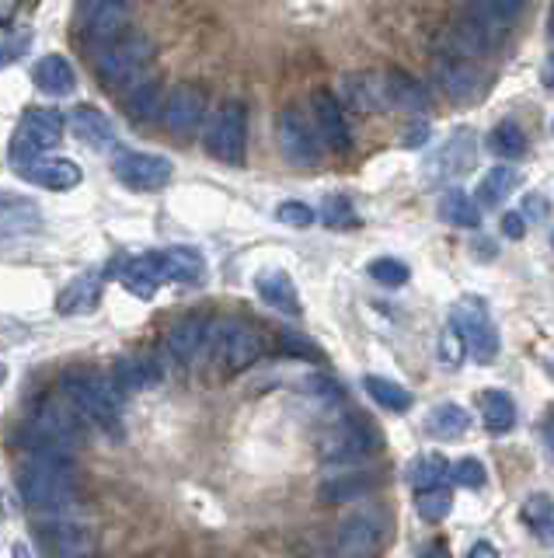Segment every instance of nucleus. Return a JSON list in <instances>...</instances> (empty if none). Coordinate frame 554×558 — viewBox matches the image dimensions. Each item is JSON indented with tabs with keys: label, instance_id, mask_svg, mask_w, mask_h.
<instances>
[{
	"label": "nucleus",
	"instance_id": "6e6d98bb",
	"mask_svg": "<svg viewBox=\"0 0 554 558\" xmlns=\"http://www.w3.org/2000/svg\"><path fill=\"white\" fill-rule=\"evenodd\" d=\"M11 8H14V0H0V17H8Z\"/></svg>",
	"mask_w": 554,
	"mask_h": 558
},
{
	"label": "nucleus",
	"instance_id": "8fccbe9b",
	"mask_svg": "<svg viewBox=\"0 0 554 558\" xmlns=\"http://www.w3.org/2000/svg\"><path fill=\"white\" fill-rule=\"evenodd\" d=\"M551 214V203L544 199V196H527V203H524V217H530V220H544Z\"/></svg>",
	"mask_w": 554,
	"mask_h": 558
},
{
	"label": "nucleus",
	"instance_id": "ddd939ff",
	"mask_svg": "<svg viewBox=\"0 0 554 558\" xmlns=\"http://www.w3.org/2000/svg\"><path fill=\"white\" fill-rule=\"evenodd\" d=\"M206 116V92L193 81H182L168 92L164 109H161V122L171 136H188L199 130V122Z\"/></svg>",
	"mask_w": 554,
	"mask_h": 558
},
{
	"label": "nucleus",
	"instance_id": "4c0bfd02",
	"mask_svg": "<svg viewBox=\"0 0 554 558\" xmlns=\"http://www.w3.org/2000/svg\"><path fill=\"white\" fill-rule=\"evenodd\" d=\"M519 517H524V523L537 534V541L554 545V502L547 496H530L524 510H519Z\"/></svg>",
	"mask_w": 554,
	"mask_h": 558
},
{
	"label": "nucleus",
	"instance_id": "2f4dec72",
	"mask_svg": "<svg viewBox=\"0 0 554 558\" xmlns=\"http://www.w3.org/2000/svg\"><path fill=\"white\" fill-rule=\"evenodd\" d=\"M408 485L415 488V493H422V488H436L450 478V461L443 458V453H419L411 464H408Z\"/></svg>",
	"mask_w": 554,
	"mask_h": 558
},
{
	"label": "nucleus",
	"instance_id": "09e8293b",
	"mask_svg": "<svg viewBox=\"0 0 554 558\" xmlns=\"http://www.w3.org/2000/svg\"><path fill=\"white\" fill-rule=\"evenodd\" d=\"M502 231H506V238H524L527 234V217L513 209V214L502 217Z\"/></svg>",
	"mask_w": 554,
	"mask_h": 558
},
{
	"label": "nucleus",
	"instance_id": "dca6fc26",
	"mask_svg": "<svg viewBox=\"0 0 554 558\" xmlns=\"http://www.w3.org/2000/svg\"><path fill=\"white\" fill-rule=\"evenodd\" d=\"M275 133H280V150L290 165H300V168H310L318 165V133L310 130V122L304 112L297 109H283L280 119H275Z\"/></svg>",
	"mask_w": 554,
	"mask_h": 558
},
{
	"label": "nucleus",
	"instance_id": "e433bc0d",
	"mask_svg": "<svg viewBox=\"0 0 554 558\" xmlns=\"http://www.w3.org/2000/svg\"><path fill=\"white\" fill-rule=\"evenodd\" d=\"M362 388H367V395L387 412H408L411 409V395L402 388V384H394L387 377H377V374L362 377Z\"/></svg>",
	"mask_w": 554,
	"mask_h": 558
},
{
	"label": "nucleus",
	"instance_id": "a878e982",
	"mask_svg": "<svg viewBox=\"0 0 554 558\" xmlns=\"http://www.w3.org/2000/svg\"><path fill=\"white\" fill-rule=\"evenodd\" d=\"M36 87L42 95L49 98H63V95H71L74 87H77V74H74V63L66 60V57H42L36 63Z\"/></svg>",
	"mask_w": 554,
	"mask_h": 558
},
{
	"label": "nucleus",
	"instance_id": "423d86ee",
	"mask_svg": "<svg viewBox=\"0 0 554 558\" xmlns=\"http://www.w3.org/2000/svg\"><path fill=\"white\" fill-rule=\"evenodd\" d=\"M84 418L63 395L39 401L36 415L28 423V447H63L71 450L81 440Z\"/></svg>",
	"mask_w": 554,
	"mask_h": 558
},
{
	"label": "nucleus",
	"instance_id": "79ce46f5",
	"mask_svg": "<svg viewBox=\"0 0 554 558\" xmlns=\"http://www.w3.org/2000/svg\"><path fill=\"white\" fill-rule=\"evenodd\" d=\"M367 272L377 279L380 287H405L408 276H411V269L405 266L402 258H373L367 266Z\"/></svg>",
	"mask_w": 554,
	"mask_h": 558
},
{
	"label": "nucleus",
	"instance_id": "13d9d810",
	"mask_svg": "<svg viewBox=\"0 0 554 558\" xmlns=\"http://www.w3.org/2000/svg\"><path fill=\"white\" fill-rule=\"evenodd\" d=\"M0 380H4V371H0Z\"/></svg>",
	"mask_w": 554,
	"mask_h": 558
},
{
	"label": "nucleus",
	"instance_id": "b1692460",
	"mask_svg": "<svg viewBox=\"0 0 554 558\" xmlns=\"http://www.w3.org/2000/svg\"><path fill=\"white\" fill-rule=\"evenodd\" d=\"M39 223H42V214L36 203L25 196H8V192H0V238L39 231Z\"/></svg>",
	"mask_w": 554,
	"mask_h": 558
},
{
	"label": "nucleus",
	"instance_id": "39448f33",
	"mask_svg": "<svg viewBox=\"0 0 554 558\" xmlns=\"http://www.w3.org/2000/svg\"><path fill=\"white\" fill-rule=\"evenodd\" d=\"M153 60V43L140 32H123L98 52V74L109 87H126L136 84L147 63Z\"/></svg>",
	"mask_w": 554,
	"mask_h": 558
},
{
	"label": "nucleus",
	"instance_id": "bb28decb",
	"mask_svg": "<svg viewBox=\"0 0 554 558\" xmlns=\"http://www.w3.org/2000/svg\"><path fill=\"white\" fill-rule=\"evenodd\" d=\"M123 283L130 293H136L140 301H150L158 287L164 283L161 279V262H158V252H147V255H136L123 266Z\"/></svg>",
	"mask_w": 554,
	"mask_h": 558
},
{
	"label": "nucleus",
	"instance_id": "a18cd8bd",
	"mask_svg": "<svg viewBox=\"0 0 554 558\" xmlns=\"http://www.w3.org/2000/svg\"><path fill=\"white\" fill-rule=\"evenodd\" d=\"M275 220L286 223V227H297V231H304V227H310V223L318 220V214L307 203L290 199V203H280V209H275Z\"/></svg>",
	"mask_w": 554,
	"mask_h": 558
},
{
	"label": "nucleus",
	"instance_id": "c756f323",
	"mask_svg": "<svg viewBox=\"0 0 554 558\" xmlns=\"http://www.w3.org/2000/svg\"><path fill=\"white\" fill-rule=\"evenodd\" d=\"M516 185H519V171L509 168V165H495L492 171L481 174V182H478V203L495 209V206H502V203L513 196Z\"/></svg>",
	"mask_w": 554,
	"mask_h": 558
},
{
	"label": "nucleus",
	"instance_id": "f8f14e48",
	"mask_svg": "<svg viewBox=\"0 0 554 558\" xmlns=\"http://www.w3.org/2000/svg\"><path fill=\"white\" fill-rule=\"evenodd\" d=\"M384 537H387V527L384 520L377 513H353L338 523V534H335V551L342 558H370L384 548Z\"/></svg>",
	"mask_w": 554,
	"mask_h": 558
},
{
	"label": "nucleus",
	"instance_id": "c85d7f7f",
	"mask_svg": "<svg viewBox=\"0 0 554 558\" xmlns=\"http://www.w3.org/2000/svg\"><path fill=\"white\" fill-rule=\"evenodd\" d=\"M519 4H524V0H471L464 14L471 17V22L484 25L489 32L502 35L513 25V17L519 14Z\"/></svg>",
	"mask_w": 554,
	"mask_h": 558
},
{
	"label": "nucleus",
	"instance_id": "f257e3e1",
	"mask_svg": "<svg viewBox=\"0 0 554 558\" xmlns=\"http://www.w3.org/2000/svg\"><path fill=\"white\" fill-rule=\"evenodd\" d=\"M19 493L36 510H63L77 496V464L63 447H25Z\"/></svg>",
	"mask_w": 554,
	"mask_h": 558
},
{
	"label": "nucleus",
	"instance_id": "0eeeda50",
	"mask_svg": "<svg viewBox=\"0 0 554 558\" xmlns=\"http://www.w3.org/2000/svg\"><path fill=\"white\" fill-rule=\"evenodd\" d=\"M206 150L220 165H245L248 154V109L241 101H223L206 126Z\"/></svg>",
	"mask_w": 554,
	"mask_h": 558
},
{
	"label": "nucleus",
	"instance_id": "de8ad7c7",
	"mask_svg": "<svg viewBox=\"0 0 554 558\" xmlns=\"http://www.w3.org/2000/svg\"><path fill=\"white\" fill-rule=\"evenodd\" d=\"M283 349L286 353H300V356H307V360H318L321 353H318V345H310L304 336H293V331H286L283 336Z\"/></svg>",
	"mask_w": 554,
	"mask_h": 558
},
{
	"label": "nucleus",
	"instance_id": "c9c22d12",
	"mask_svg": "<svg viewBox=\"0 0 554 558\" xmlns=\"http://www.w3.org/2000/svg\"><path fill=\"white\" fill-rule=\"evenodd\" d=\"M370 488H373V475H367V471H356V475L328 478L321 485V499L324 502H353V499L370 496Z\"/></svg>",
	"mask_w": 554,
	"mask_h": 558
},
{
	"label": "nucleus",
	"instance_id": "f3484780",
	"mask_svg": "<svg viewBox=\"0 0 554 558\" xmlns=\"http://www.w3.org/2000/svg\"><path fill=\"white\" fill-rule=\"evenodd\" d=\"M19 174L25 182L39 185V189H53V192H66L81 185V168L71 157H28V161L19 165Z\"/></svg>",
	"mask_w": 554,
	"mask_h": 558
},
{
	"label": "nucleus",
	"instance_id": "1a4fd4ad",
	"mask_svg": "<svg viewBox=\"0 0 554 558\" xmlns=\"http://www.w3.org/2000/svg\"><path fill=\"white\" fill-rule=\"evenodd\" d=\"M112 171H115V179L133 192H158L171 182L168 157L147 154V150H119Z\"/></svg>",
	"mask_w": 554,
	"mask_h": 558
},
{
	"label": "nucleus",
	"instance_id": "c03bdc74",
	"mask_svg": "<svg viewBox=\"0 0 554 558\" xmlns=\"http://www.w3.org/2000/svg\"><path fill=\"white\" fill-rule=\"evenodd\" d=\"M32 46V32H8L0 35V70L19 63Z\"/></svg>",
	"mask_w": 554,
	"mask_h": 558
},
{
	"label": "nucleus",
	"instance_id": "f704fd0d",
	"mask_svg": "<svg viewBox=\"0 0 554 558\" xmlns=\"http://www.w3.org/2000/svg\"><path fill=\"white\" fill-rule=\"evenodd\" d=\"M471 429V415H467L454 401H443L429 412V433L436 440H460V436Z\"/></svg>",
	"mask_w": 554,
	"mask_h": 558
},
{
	"label": "nucleus",
	"instance_id": "ea45409f",
	"mask_svg": "<svg viewBox=\"0 0 554 558\" xmlns=\"http://www.w3.org/2000/svg\"><path fill=\"white\" fill-rule=\"evenodd\" d=\"M321 223L332 227V231H349V227H359V214L349 196H342V192H332V196H324L321 203Z\"/></svg>",
	"mask_w": 554,
	"mask_h": 558
},
{
	"label": "nucleus",
	"instance_id": "aec40b11",
	"mask_svg": "<svg viewBox=\"0 0 554 558\" xmlns=\"http://www.w3.org/2000/svg\"><path fill=\"white\" fill-rule=\"evenodd\" d=\"M210 325H213V322H206L202 314H188V318H182V322L164 336L168 356H171V360H178V363H188V360L202 356V345H206V336H210Z\"/></svg>",
	"mask_w": 554,
	"mask_h": 558
},
{
	"label": "nucleus",
	"instance_id": "864d4df0",
	"mask_svg": "<svg viewBox=\"0 0 554 558\" xmlns=\"http://www.w3.org/2000/svg\"><path fill=\"white\" fill-rule=\"evenodd\" d=\"M544 444H547V450H551V458H554V412L544 418Z\"/></svg>",
	"mask_w": 554,
	"mask_h": 558
},
{
	"label": "nucleus",
	"instance_id": "9d476101",
	"mask_svg": "<svg viewBox=\"0 0 554 558\" xmlns=\"http://www.w3.org/2000/svg\"><path fill=\"white\" fill-rule=\"evenodd\" d=\"M377 450V433L362 418H342L321 436V458L335 464L362 461Z\"/></svg>",
	"mask_w": 554,
	"mask_h": 558
},
{
	"label": "nucleus",
	"instance_id": "cd10ccee",
	"mask_svg": "<svg viewBox=\"0 0 554 558\" xmlns=\"http://www.w3.org/2000/svg\"><path fill=\"white\" fill-rule=\"evenodd\" d=\"M101 301V276L98 272H81L77 279H71V287L60 293V314H88L95 311Z\"/></svg>",
	"mask_w": 554,
	"mask_h": 558
},
{
	"label": "nucleus",
	"instance_id": "a211bd4d",
	"mask_svg": "<svg viewBox=\"0 0 554 558\" xmlns=\"http://www.w3.org/2000/svg\"><path fill=\"white\" fill-rule=\"evenodd\" d=\"M436 81L454 101H475L481 95V87H484V77H481V70L475 66V60L454 57V52H446V57L436 63Z\"/></svg>",
	"mask_w": 554,
	"mask_h": 558
},
{
	"label": "nucleus",
	"instance_id": "9b49d317",
	"mask_svg": "<svg viewBox=\"0 0 554 558\" xmlns=\"http://www.w3.org/2000/svg\"><path fill=\"white\" fill-rule=\"evenodd\" d=\"M63 140V116L53 109H32L22 116L19 140H14V161H28V157L53 150Z\"/></svg>",
	"mask_w": 554,
	"mask_h": 558
},
{
	"label": "nucleus",
	"instance_id": "603ef678",
	"mask_svg": "<svg viewBox=\"0 0 554 558\" xmlns=\"http://www.w3.org/2000/svg\"><path fill=\"white\" fill-rule=\"evenodd\" d=\"M467 558H498V548L492 545V541H478V545L471 548V555Z\"/></svg>",
	"mask_w": 554,
	"mask_h": 558
},
{
	"label": "nucleus",
	"instance_id": "2eb2a0df",
	"mask_svg": "<svg viewBox=\"0 0 554 558\" xmlns=\"http://www.w3.org/2000/svg\"><path fill=\"white\" fill-rule=\"evenodd\" d=\"M133 14V0H84V14H81V25L88 43L106 49L112 39H119Z\"/></svg>",
	"mask_w": 554,
	"mask_h": 558
},
{
	"label": "nucleus",
	"instance_id": "393cba45",
	"mask_svg": "<svg viewBox=\"0 0 554 558\" xmlns=\"http://www.w3.org/2000/svg\"><path fill=\"white\" fill-rule=\"evenodd\" d=\"M71 130L84 140V144H91L98 150H106V147L115 144L112 119L101 109H91V105H77V109L71 112Z\"/></svg>",
	"mask_w": 554,
	"mask_h": 558
},
{
	"label": "nucleus",
	"instance_id": "5fc2aeb1",
	"mask_svg": "<svg viewBox=\"0 0 554 558\" xmlns=\"http://www.w3.org/2000/svg\"><path fill=\"white\" fill-rule=\"evenodd\" d=\"M544 84H547V87H554V52H551L547 63H544Z\"/></svg>",
	"mask_w": 554,
	"mask_h": 558
},
{
	"label": "nucleus",
	"instance_id": "7ed1b4c3",
	"mask_svg": "<svg viewBox=\"0 0 554 558\" xmlns=\"http://www.w3.org/2000/svg\"><path fill=\"white\" fill-rule=\"evenodd\" d=\"M60 395L81 412L84 423L115 433L119 401H123V395L115 391V384L109 377L91 374V371H71V374H63V380H60Z\"/></svg>",
	"mask_w": 554,
	"mask_h": 558
},
{
	"label": "nucleus",
	"instance_id": "20e7f679",
	"mask_svg": "<svg viewBox=\"0 0 554 558\" xmlns=\"http://www.w3.org/2000/svg\"><path fill=\"white\" fill-rule=\"evenodd\" d=\"M202 353L213 366H220L223 374H241L266 353V339H262V331L245 322H213Z\"/></svg>",
	"mask_w": 554,
	"mask_h": 558
},
{
	"label": "nucleus",
	"instance_id": "58836bf2",
	"mask_svg": "<svg viewBox=\"0 0 554 558\" xmlns=\"http://www.w3.org/2000/svg\"><path fill=\"white\" fill-rule=\"evenodd\" d=\"M489 147L498 157H506V161H516V157L527 154V133H524V126H519V122L502 119L498 126L492 130V136H489Z\"/></svg>",
	"mask_w": 554,
	"mask_h": 558
},
{
	"label": "nucleus",
	"instance_id": "7c9ffc66",
	"mask_svg": "<svg viewBox=\"0 0 554 558\" xmlns=\"http://www.w3.org/2000/svg\"><path fill=\"white\" fill-rule=\"evenodd\" d=\"M161 109H164V98H161V87L158 84H133V92L126 95V116L136 122V126H147V122L161 119Z\"/></svg>",
	"mask_w": 554,
	"mask_h": 558
},
{
	"label": "nucleus",
	"instance_id": "412c9836",
	"mask_svg": "<svg viewBox=\"0 0 554 558\" xmlns=\"http://www.w3.org/2000/svg\"><path fill=\"white\" fill-rule=\"evenodd\" d=\"M255 290L258 296L280 314H290V318H297L300 314V293H297V283L290 279V272L283 269H262L255 276Z\"/></svg>",
	"mask_w": 554,
	"mask_h": 558
},
{
	"label": "nucleus",
	"instance_id": "4468645a",
	"mask_svg": "<svg viewBox=\"0 0 554 558\" xmlns=\"http://www.w3.org/2000/svg\"><path fill=\"white\" fill-rule=\"evenodd\" d=\"M478 161V144H475V133L471 130H457L446 144L429 157L422 174L429 182H454L460 179L464 171H471Z\"/></svg>",
	"mask_w": 554,
	"mask_h": 558
},
{
	"label": "nucleus",
	"instance_id": "4d7b16f0",
	"mask_svg": "<svg viewBox=\"0 0 554 558\" xmlns=\"http://www.w3.org/2000/svg\"><path fill=\"white\" fill-rule=\"evenodd\" d=\"M547 35L554 39V4H551V17H547Z\"/></svg>",
	"mask_w": 554,
	"mask_h": 558
},
{
	"label": "nucleus",
	"instance_id": "f03ea898",
	"mask_svg": "<svg viewBox=\"0 0 554 558\" xmlns=\"http://www.w3.org/2000/svg\"><path fill=\"white\" fill-rule=\"evenodd\" d=\"M345 101L359 112H426L429 109V92L405 74H349L342 81Z\"/></svg>",
	"mask_w": 554,
	"mask_h": 558
},
{
	"label": "nucleus",
	"instance_id": "6ab92c4d",
	"mask_svg": "<svg viewBox=\"0 0 554 558\" xmlns=\"http://www.w3.org/2000/svg\"><path fill=\"white\" fill-rule=\"evenodd\" d=\"M315 119H318V133L335 154H349L353 150V133H349V119H345L342 101L332 92H315Z\"/></svg>",
	"mask_w": 554,
	"mask_h": 558
},
{
	"label": "nucleus",
	"instance_id": "4be33fe9",
	"mask_svg": "<svg viewBox=\"0 0 554 558\" xmlns=\"http://www.w3.org/2000/svg\"><path fill=\"white\" fill-rule=\"evenodd\" d=\"M158 262L164 283H199L206 276V258L193 244H171V248L158 252Z\"/></svg>",
	"mask_w": 554,
	"mask_h": 558
},
{
	"label": "nucleus",
	"instance_id": "a19ab883",
	"mask_svg": "<svg viewBox=\"0 0 554 558\" xmlns=\"http://www.w3.org/2000/svg\"><path fill=\"white\" fill-rule=\"evenodd\" d=\"M415 510L426 523H443L454 510V496H450L446 485H436V488H422V493H415Z\"/></svg>",
	"mask_w": 554,
	"mask_h": 558
},
{
	"label": "nucleus",
	"instance_id": "49530a36",
	"mask_svg": "<svg viewBox=\"0 0 554 558\" xmlns=\"http://www.w3.org/2000/svg\"><path fill=\"white\" fill-rule=\"evenodd\" d=\"M464 339L457 336V328L454 325H446V331H443V339H440V356H443V363L446 366H457L460 360H464Z\"/></svg>",
	"mask_w": 554,
	"mask_h": 558
},
{
	"label": "nucleus",
	"instance_id": "6e6552de",
	"mask_svg": "<svg viewBox=\"0 0 554 558\" xmlns=\"http://www.w3.org/2000/svg\"><path fill=\"white\" fill-rule=\"evenodd\" d=\"M450 325L457 328L467 353H471L478 363H492L498 356V331L489 318V307H484L478 296H464L460 304H454V311H450Z\"/></svg>",
	"mask_w": 554,
	"mask_h": 558
},
{
	"label": "nucleus",
	"instance_id": "473e14b6",
	"mask_svg": "<svg viewBox=\"0 0 554 558\" xmlns=\"http://www.w3.org/2000/svg\"><path fill=\"white\" fill-rule=\"evenodd\" d=\"M440 214L450 227H467V231H475L481 223V209L478 203L467 196L464 189H446L440 196Z\"/></svg>",
	"mask_w": 554,
	"mask_h": 558
},
{
	"label": "nucleus",
	"instance_id": "37998d69",
	"mask_svg": "<svg viewBox=\"0 0 554 558\" xmlns=\"http://www.w3.org/2000/svg\"><path fill=\"white\" fill-rule=\"evenodd\" d=\"M484 478H489V471H484V464L478 458H464L457 464H450V482L460 488H481Z\"/></svg>",
	"mask_w": 554,
	"mask_h": 558
},
{
	"label": "nucleus",
	"instance_id": "3c124183",
	"mask_svg": "<svg viewBox=\"0 0 554 558\" xmlns=\"http://www.w3.org/2000/svg\"><path fill=\"white\" fill-rule=\"evenodd\" d=\"M426 140H429V126L426 122H415V126L405 133V147H422Z\"/></svg>",
	"mask_w": 554,
	"mask_h": 558
},
{
	"label": "nucleus",
	"instance_id": "72a5a7b5",
	"mask_svg": "<svg viewBox=\"0 0 554 558\" xmlns=\"http://www.w3.org/2000/svg\"><path fill=\"white\" fill-rule=\"evenodd\" d=\"M481 415H484V429L502 436L516 426V405L506 391H481Z\"/></svg>",
	"mask_w": 554,
	"mask_h": 558
},
{
	"label": "nucleus",
	"instance_id": "5701e85b",
	"mask_svg": "<svg viewBox=\"0 0 554 558\" xmlns=\"http://www.w3.org/2000/svg\"><path fill=\"white\" fill-rule=\"evenodd\" d=\"M115 391L119 395H136L144 388H153V384L161 380V363L153 356H126L112 366V377Z\"/></svg>",
	"mask_w": 554,
	"mask_h": 558
}]
</instances>
